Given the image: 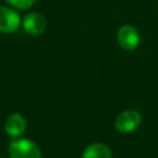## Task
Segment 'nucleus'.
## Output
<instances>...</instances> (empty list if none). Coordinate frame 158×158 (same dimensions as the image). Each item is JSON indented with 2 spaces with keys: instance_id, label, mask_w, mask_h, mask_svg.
<instances>
[{
  "instance_id": "1",
  "label": "nucleus",
  "mask_w": 158,
  "mask_h": 158,
  "mask_svg": "<svg viewBox=\"0 0 158 158\" xmlns=\"http://www.w3.org/2000/svg\"><path fill=\"white\" fill-rule=\"evenodd\" d=\"M7 153L10 158H42L40 147L25 137L12 138L7 146Z\"/></svg>"
},
{
  "instance_id": "2",
  "label": "nucleus",
  "mask_w": 158,
  "mask_h": 158,
  "mask_svg": "<svg viewBox=\"0 0 158 158\" xmlns=\"http://www.w3.org/2000/svg\"><path fill=\"white\" fill-rule=\"evenodd\" d=\"M141 122V114L135 109H127L117 115L114 127L118 133H131L139 127Z\"/></svg>"
},
{
  "instance_id": "3",
  "label": "nucleus",
  "mask_w": 158,
  "mask_h": 158,
  "mask_svg": "<svg viewBox=\"0 0 158 158\" xmlns=\"http://www.w3.org/2000/svg\"><path fill=\"white\" fill-rule=\"evenodd\" d=\"M118 46L125 51H133L139 46L141 36L136 27L131 25H122L116 33Z\"/></svg>"
},
{
  "instance_id": "4",
  "label": "nucleus",
  "mask_w": 158,
  "mask_h": 158,
  "mask_svg": "<svg viewBox=\"0 0 158 158\" xmlns=\"http://www.w3.org/2000/svg\"><path fill=\"white\" fill-rule=\"evenodd\" d=\"M21 17L16 9L11 6H0V32L14 33L21 26Z\"/></svg>"
},
{
  "instance_id": "5",
  "label": "nucleus",
  "mask_w": 158,
  "mask_h": 158,
  "mask_svg": "<svg viewBox=\"0 0 158 158\" xmlns=\"http://www.w3.org/2000/svg\"><path fill=\"white\" fill-rule=\"evenodd\" d=\"M21 26L31 36H40L46 31L47 27V20L46 17L40 12H30L25 15V17L21 21Z\"/></svg>"
},
{
  "instance_id": "6",
  "label": "nucleus",
  "mask_w": 158,
  "mask_h": 158,
  "mask_svg": "<svg viewBox=\"0 0 158 158\" xmlns=\"http://www.w3.org/2000/svg\"><path fill=\"white\" fill-rule=\"evenodd\" d=\"M4 128H5V132L7 133L9 137H11V138L21 137L27 128V120L21 114H17V112L11 114L5 120Z\"/></svg>"
},
{
  "instance_id": "7",
  "label": "nucleus",
  "mask_w": 158,
  "mask_h": 158,
  "mask_svg": "<svg viewBox=\"0 0 158 158\" xmlns=\"http://www.w3.org/2000/svg\"><path fill=\"white\" fill-rule=\"evenodd\" d=\"M81 158H112V153L109 146H106L105 143L95 142L89 144L84 149Z\"/></svg>"
},
{
  "instance_id": "8",
  "label": "nucleus",
  "mask_w": 158,
  "mask_h": 158,
  "mask_svg": "<svg viewBox=\"0 0 158 158\" xmlns=\"http://www.w3.org/2000/svg\"><path fill=\"white\" fill-rule=\"evenodd\" d=\"M5 1L16 10H28L35 4V0H5Z\"/></svg>"
},
{
  "instance_id": "9",
  "label": "nucleus",
  "mask_w": 158,
  "mask_h": 158,
  "mask_svg": "<svg viewBox=\"0 0 158 158\" xmlns=\"http://www.w3.org/2000/svg\"><path fill=\"white\" fill-rule=\"evenodd\" d=\"M0 158H4V157H0Z\"/></svg>"
}]
</instances>
